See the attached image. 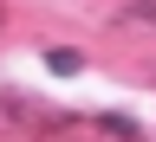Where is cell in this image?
Listing matches in <instances>:
<instances>
[{
  "mask_svg": "<svg viewBox=\"0 0 156 142\" xmlns=\"http://www.w3.org/2000/svg\"><path fill=\"white\" fill-rule=\"evenodd\" d=\"M124 19H136V26H156V0H130Z\"/></svg>",
  "mask_w": 156,
  "mask_h": 142,
  "instance_id": "1",
  "label": "cell"
}]
</instances>
